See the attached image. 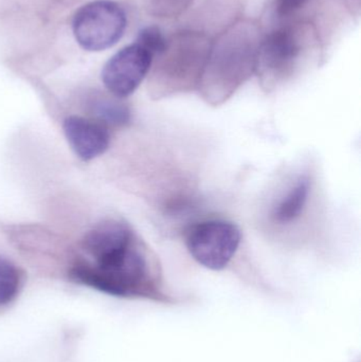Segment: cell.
Listing matches in <instances>:
<instances>
[{
    "mask_svg": "<svg viewBox=\"0 0 361 362\" xmlns=\"http://www.w3.org/2000/svg\"><path fill=\"white\" fill-rule=\"evenodd\" d=\"M148 251L135 233L118 246L93 257V263L74 266V280L103 293L126 297L141 291L150 282Z\"/></svg>",
    "mask_w": 361,
    "mask_h": 362,
    "instance_id": "6da1fadb",
    "label": "cell"
},
{
    "mask_svg": "<svg viewBox=\"0 0 361 362\" xmlns=\"http://www.w3.org/2000/svg\"><path fill=\"white\" fill-rule=\"evenodd\" d=\"M126 27L124 8L110 0L84 4L72 21L76 42L88 51H103L114 46L124 35Z\"/></svg>",
    "mask_w": 361,
    "mask_h": 362,
    "instance_id": "7a4b0ae2",
    "label": "cell"
},
{
    "mask_svg": "<svg viewBox=\"0 0 361 362\" xmlns=\"http://www.w3.org/2000/svg\"><path fill=\"white\" fill-rule=\"evenodd\" d=\"M242 233L235 223L210 219L196 223L187 234L191 257L203 267L222 270L228 266L241 244Z\"/></svg>",
    "mask_w": 361,
    "mask_h": 362,
    "instance_id": "3957f363",
    "label": "cell"
},
{
    "mask_svg": "<svg viewBox=\"0 0 361 362\" xmlns=\"http://www.w3.org/2000/svg\"><path fill=\"white\" fill-rule=\"evenodd\" d=\"M256 55L258 50L252 45L237 42L233 46L230 40L216 50L211 59L208 57L203 74L208 98L218 101L230 95L256 66Z\"/></svg>",
    "mask_w": 361,
    "mask_h": 362,
    "instance_id": "277c9868",
    "label": "cell"
},
{
    "mask_svg": "<svg viewBox=\"0 0 361 362\" xmlns=\"http://www.w3.org/2000/svg\"><path fill=\"white\" fill-rule=\"evenodd\" d=\"M302 37L296 25H283L268 34L258 49L256 64L268 84L290 76L302 53Z\"/></svg>",
    "mask_w": 361,
    "mask_h": 362,
    "instance_id": "5b68a950",
    "label": "cell"
},
{
    "mask_svg": "<svg viewBox=\"0 0 361 362\" xmlns=\"http://www.w3.org/2000/svg\"><path fill=\"white\" fill-rule=\"evenodd\" d=\"M154 59L148 49L135 42L110 57L102 70V81L114 97H129L148 76Z\"/></svg>",
    "mask_w": 361,
    "mask_h": 362,
    "instance_id": "8992f818",
    "label": "cell"
},
{
    "mask_svg": "<svg viewBox=\"0 0 361 362\" xmlns=\"http://www.w3.org/2000/svg\"><path fill=\"white\" fill-rule=\"evenodd\" d=\"M63 129L70 148L82 160H93L110 148V135L107 127L93 119L68 117Z\"/></svg>",
    "mask_w": 361,
    "mask_h": 362,
    "instance_id": "52a82bcc",
    "label": "cell"
},
{
    "mask_svg": "<svg viewBox=\"0 0 361 362\" xmlns=\"http://www.w3.org/2000/svg\"><path fill=\"white\" fill-rule=\"evenodd\" d=\"M309 176H301L285 195L277 202L273 210V218L280 225H288L301 216L311 192Z\"/></svg>",
    "mask_w": 361,
    "mask_h": 362,
    "instance_id": "ba28073f",
    "label": "cell"
},
{
    "mask_svg": "<svg viewBox=\"0 0 361 362\" xmlns=\"http://www.w3.org/2000/svg\"><path fill=\"white\" fill-rule=\"evenodd\" d=\"M91 110L97 118V122L105 125H124L129 122L131 112L122 102L106 97L95 98L90 103Z\"/></svg>",
    "mask_w": 361,
    "mask_h": 362,
    "instance_id": "9c48e42d",
    "label": "cell"
},
{
    "mask_svg": "<svg viewBox=\"0 0 361 362\" xmlns=\"http://www.w3.org/2000/svg\"><path fill=\"white\" fill-rule=\"evenodd\" d=\"M20 285V274L14 264L0 257V305L16 297Z\"/></svg>",
    "mask_w": 361,
    "mask_h": 362,
    "instance_id": "30bf717a",
    "label": "cell"
},
{
    "mask_svg": "<svg viewBox=\"0 0 361 362\" xmlns=\"http://www.w3.org/2000/svg\"><path fill=\"white\" fill-rule=\"evenodd\" d=\"M136 42L148 49L154 57L162 54L169 44L165 34L155 25L143 28L138 34Z\"/></svg>",
    "mask_w": 361,
    "mask_h": 362,
    "instance_id": "8fae6325",
    "label": "cell"
},
{
    "mask_svg": "<svg viewBox=\"0 0 361 362\" xmlns=\"http://www.w3.org/2000/svg\"><path fill=\"white\" fill-rule=\"evenodd\" d=\"M311 0H275L273 10L278 18L288 19L302 10Z\"/></svg>",
    "mask_w": 361,
    "mask_h": 362,
    "instance_id": "7c38bea8",
    "label": "cell"
}]
</instances>
